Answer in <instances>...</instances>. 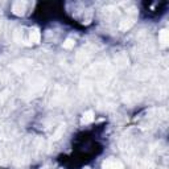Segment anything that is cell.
Returning <instances> with one entry per match:
<instances>
[{
    "label": "cell",
    "mask_w": 169,
    "mask_h": 169,
    "mask_svg": "<svg viewBox=\"0 0 169 169\" xmlns=\"http://www.w3.org/2000/svg\"><path fill=\"white\" fill-rule=\"evenodd\" d=\"M103 168L105 169H122V164L116 160H107V161L103 164Z\"/></svg>",
    "instance_id": "6da1fadb"
},
{
    "label": "cell",
    "mask_w": 169,
    "mask_h": 169,
    "mask_svg": "<svg viewBox=\"0 0 169 169\" xmlns=\"http://www.w3.org/2000/svg\"><path fill=\"white\" fill-rule=\"evenodd\" d=\"M92 119H94V118H92V112L89 111V112H86V114L83 115V120H82V122L83 123H90Z\"/></svg>",
    "instance_id": "7a4b0ae2"
},
{
    "label": "cell",
    "mask_w": 169,
    "mask_h": 169,
    "mask_svg": "<svg viewBox=\"0 0 169 169\" xmlns=\"http://www.w3.org/2000/svg\"><path fill=\"white\" fill-rule=\"evenodd\" d=\"M168 38H167V30H162L161 32V42L162 44H167Z\"/></svg>",
    "instance_id": "3957f363"
},
{
    "label": "cell",
    "mask_w": 169,
    "mask_h": 169,
    "mask_svg": "<svg viewBox=\"0 0 169 169\" xmlns=\"http://www.w3.org/2000/svg\"><path fill=\"white\" fill-rule=\"evenodd\" d=\"M73 45H74V42H73V40H67V41L64 44V48H72Z\"/></svg>",
    "instance_id": "277c9868"
}]
</instances>
